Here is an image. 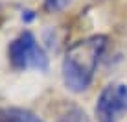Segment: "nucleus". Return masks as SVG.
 I'll return each instance as SVG.
<instances>
[{
  "label": "nucleus",
  "instance_id": "f257e3e1",
  "mask_svg": "<svg viewBox=\"0 0 127 122\" xmlns=\"http://www.w3.org/2000/svg\"><path fill=\"white\" fill-rule=\"evenodd\" d=\"M107 35H89L70 45L63 58V83L72 93H83L90 87L98 65L107 50Z\"/></svg>",
  "mask_w": 127,
  "mask_h": 122
},
{
  "label": "nucleus",
  "instance_id": "f03ea898",
  "mask_svg": "<svg viewBox=\"0 0 127 122\" xmlns=\"http://www.w3.org/2000/svg\"><path fill=\"white\" fill-rule=\"evenodd\" d=\"M7 59L17 70H46L48 56L32 32L19 33L7 46Z\"/></svg>",
  "mask_w": 127,
  "mask_h": 122
},
{
  "label": "nucleus",
  "instance_id": "7ed1b4c3",
  "mask_svg": "<svg viewBox=\"0 0 127 122\" xmlns=\"http://www.w3.org/2000/svg\"><path fill=\"white\" fill-rule=\"evenodd\" d=\"M98 122H118L127 113V83H109L103 87L96 100Z\"/></svg>",
  "mask_w": 127,
  "mask_h": 122
},
{
  "label": "nucleus",
  "instance_id": "20e7f679",
  "mask_svg": "<svg viewBox=\"0 0 127 122\" xmlns=\"http://www.w3.org/2000/svg\"><path fill=\"white\" fill-rule=\"evenodd\" d=\"M0 122H44L35 113L20 107H4L0 109Z\"/></svg>",
  "mask_w": 127,
  "mask_h": 122
},
{
  "label": "nucleus",
  "instance_id": "39448f33",
  "mask_svg": "<svg viewBox=\"0 0 127 122\" xmlns=\"http://www.w3.org/2000/svg\"><path fill=\"white\" fill-rule=\"evenodd\" d=\"M59 122H89V119L79 107H70V109H66V113L61 115Z\"/></svg>",
  "mask_w": 127,
  "mask_h": 122
},
{
  "label": "nucleus",
  "instance_id": "423d86ee",
  "mask_svg": "<svg viewBox=\"0 0 127 122\" xmlns=\"http://www.w3.org/2000/svg\"><path fill=\"white\" fill-rule=\"evenodd\" d=\"M70 2H72V0H42L44 9L48 13H59V11H63Z\"/></svg>",
  "mask_w": 127,
  "mask_h": 122
}]
</instances>
